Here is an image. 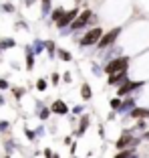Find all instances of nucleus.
Segmentation results:
<instances>
[{"label":"nucleus","mask_w":149,"mask_h":158,"mask_svg":"<svg viewBox=\"0 0 149 158\" xmlns=\"http://www.w3.org/2000/svg\"><path fill=\"white\" fill-rule=\"evenodd\" d=\"M127 65H129V57H117L107 65L105 71L109 75H115V73H121V71H127Z\"/></svg>","instance_id":"obj_1"},{"label":"nucleus","mask_w":149,"mask_h":158,"mask_svg":"<svg viewBox=\"0 0 149 158\" xmlns=\"http://www.w3.org/2000/svg\"><path fill=\"white\" fill-rule=\"evenodd\" d=\"M101 37H103V31L97 27V28H93V31H89V33L85 35L83 39H81V45H83V47L95 45V43H99V41H101Z\"/></svg>","instance_id":"obj_2"},{"label":"nucleus","mask_w":149,"mask_h":158,"mask_svg":"<svg viewBox=\"0 0 149 158\" xmlns=\"http://www.w3.org/2000/svg\"><path fill=\"white\" fill-rule=\"evenodd\" d=\"M119 33H121V28H113V31H109L107 35H103L101 41H99V47H101V49H103V47H109L117 37H119Z\"/></svg>","instance_id":"obj_3"},{"label":"nucleus","mask_w":149,"mask_h":158,"mask_svg":"<svg viewBox=\"0 0 149 158\" xmlns=\"http://www.w3.org/2000/svg\"><path fill=\"white\" fill-rule=\"evenodd\" d=\"M73 19H77V10H69V12H65L59 19V23H56V27H61V28H65L67 24H73Z\"/></svg>","instance_id":"obj_4"},{"label":"nucleus","mask_w":149,"mask_h":158,"mask_svg":"<svg viewBox=\"0 0 149 158\" xmlns=\"http://www.w3.org/2000/svg\"><path fill=\"white\" fill-rule=\"evenodd\" d=\"M89 19H91V10H85L83 14H77V20H74V23L71 24V27H73L74 31H77V28H81L83 24H87V23H89Z\"/></svg>","instance_id":"obj_5"},{"label":"nucleus","mask_w":149,"mask_h":158,"mask_svg":"<svg viewBox=\"0 0 149 158\" xmlns=\"http://www.w3.org/2000/svg\"><path fill=\"white\" fill-rule=\"evenodd\" d=\"M139 85H143V83H139V81H125V83H123V87H119V95H125V93L137 89Z\"/></svg>","instance_id":"obj_6"},{"label":"nucleus","mask_w":149,"mask_h":158,"mask_svg":"<svg viewBox=\"0 0 149 158\" xmlns=\"http://www.w3.org/2000/svg\"><path fill=\"white\" fill-rule=\"evenodd\" d=\"M131 142H133V138H131V132H125V134H123L121 138L117 140V148L121 150V148H125L127 144H131Z\"/></svg>","instance_id":"obj_7"},{"label":"nucleus","mask_w":149,"mask_h":158,"mask_svg":"<svg viewBox=\"0 0 149 158\" xmlns=\"http://www.w3.org/2000/svg\"><path fill=\"white\" fill-rule=\"evenodd\" d=\"M127 71H121V73H115V75H109V85H117V83H121L123 79H125Z\"/></svg>","instance_id":"obj_8"},{"label":"nucleus","mask_w":149,"mask_h":158,"mask_svg":"<svg viewBox=\"0 0 149 158\" xmlns=\"http://www.w3.org/2000/svg\"><path fill=\"white\" fill-rule=\"evenodd\" d=\"M51 112H55V114H59V116H63V114H67V106L63 102H55L51 106Z\"/></svg>","instance_id":"obj_9"},{"label":"nucleus","mask_w":149,"mask_h":158,"mask_svg":"<svg viewBox=\"0 0 149 158\" xmlns=\"http://www.w3.org/2000/svg\"><path fill=\"white\" fill-rule=\"evenodd\" d=\"M131 118H149V110H145V107H137V110L131 112Z\"/></svg>","instance_id":"obj_10"},{"label":"nucleus","mask_w":149,"mask_h":158,"mask_svg":"<svg viewBox=\"0 0 149 158\" xmlns=\"http://www.w3.org/2000/svg\"><path fill=\"white\" fill-rule=\"evenodd\" d=\"M87 126H89V118L87 116H83V118H81V124H79V132H77V134H83V132L85 130H87Z\"/></svg>","instance_id":"obj_11"},{"label":"nucleus","mask_w":149,"mask_h":158,"mask_svg":"<svg viewBox=\"0 0 149 158\" xmlns=\"http://www.w3.org/2000/svg\"><path fill=\"white\" fill-rule=\"evenodd\" d=\"M63 14H65V10H63V8H56L55 12L51 14V20H55V23H59V19H61Z\"/></svg>","instance_id":"obj_12"},{"label":"nucleus","mask_w":149,"mask_h":158,"mask_svg":"<svg viewBox=\"0 0 149 158\" xmlns=\"http://www.w3.org/2000/svg\"><path fill=\"white\" fill-rule=\"evenodd\" d=\"M81 93H83V98H85V99H89V98H91V87H89V85H83Z\"/></svg>","instance_id":"obj_13"},{"label":"nucleus","mask_w":149,"mask_h":158,"mask_svg":"<svg viewBox=\"0 0 149 158\" xmlns=\"http://www.w3.org/2000/svg\"><path fill=\"white\" fill-rule=\"evenodd\" d=\"M36 87L40 89V91H44V89H47V81H44V79H38V81H36Z\"/></svg>","instance_id":"obj_14"},{"label":"nucleus","mask_w":149,"mask_h":158,"mask_svg":"<svg viewBox=\"0 0 149 158\" xmlns=\"http://www.w3.org/2000/svg\"><path fill=\"white\" fill-rule=\"evenodd\" d=\"M115 158H131V150H123V152H119Z\"/></svg>","instance_id":"obj_15"},{"label":"nucleus","mask_w":149,"mask_h":158,"mask_svg":"<svg viewBox=\"0 0 149 158\" xmlns=\"http://www.w3.org/2000/svg\"><path fill=\"white\" fill-rule=\"evenodd\" d=\"M59 53H61V59L63 61H71V53L69 51H59Z\"/></svg>","instance_id":"obj_16"},{"label":"nucleus","mask_w":149,"mask_h":158,"mask_svg":"<svg viewBox=\"0 0 149 158\" xmlns=\"http://www.w3.org/2000/svg\"><path fill=\"white\" fill-rule=\"evenodd\" d=\"M111 107L113 110H119V107H121V102H119V99H111Z\"/></svg>","instance_id":"obj_17"},{"label":"nucleus","mask_w":149,"mask_h":158,"mask_svg":"<svg viewBox=\"0 0 149 158\" xmlns=\"http://www.w3.org/2000/svg\"><path fill=\"white\" fill-rule=\"evenodd\" d=\"M48 4H51V0H42V8L48 10Z\"/></svg>","instance_id":"obj_18"},{"label":"nucleus","mask_w":149,"mask_h":158,"mask_svg":"<svg viewBox=\"0 0 149 158\" xmlns=\"http://www.w3.org/2000/svg\"><path fill=\"white\" fill-rule=\"evenodd\" d=\"M4 87H8V83H6V79H0V89H4Z\"/></svg>","instance_id":"obj_19"},{"label":"nucleus","mask_w":149,"mask_h":158,"mask_svg":"<svg viewBox=\"0 0 149 158\" xmlns=\"http://www.w3.org/2000/svg\"><path fill=\"white\" fill-rule=\"evenodd\" d=\"M47 49H48V53L52 55V51H55V45H52V43H48V45H47Z\"/></svg>","instance_id":"obj_20"},{"label":"nucleus","mask_w":149,"mask_h":158,"mask_svg":"<svg viewBox=\"0 0 149 158\" xmlns=\"http://www.w3.org/2000/svg\"><path fill=\"white\" fill-rule=\"evenodd\" d=\"M145 140H149V132H147V134H145Z\"/></svg>","instance_id":"obj_21"}]
</instances>
